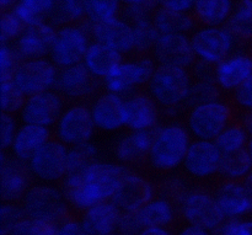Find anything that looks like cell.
I'll return each instance as SVG.
<instances>
[{
    "mask_svg": "<svg viewBox=\"0 0 252 235\" xmlns=\"http://www.w3.org/2000/svg\"><path fill=\"white\" fill-rule=\"evenodd\" d=\"M98 150L91 142L68 148V170L65 176H80L97 162Z\"/></svg>",
    "mask_w": 252,
    "mask_h": 235,
    "instance_id": "obj_35",
    "label": "cell"
},
{
    "mask_svg": "<svg viewBox=\"0 0 252 235\" xmlns=\"http://www.w3.org/2000/svg\"><path fill=\"white\" fill-rule=\"evenodd\" d=\"M157 128L149 131H130V133L123 135L115 147V155L118 162L129 164L148 157Z\"/></svg>",
    "mask_w": 252,
    "mask_h": 235,
    "instance_id": "obj_27",
    "label": "cell"
},
{
    "mask_svg": "<svg viewBox=\"0 0 252 235\" xmlns=\"http://www.w3.org/2000/svg\"><path fill=\"white\" fill-rule=\"evenodd\" d=\"M181 212L189 226L208 232L217 231L225 222L216 197L203 191H192L181 201Z\"/></svg>",
    "mask_w": 252,
    "mask_h": 235,
    "instance_id": "obj_11",
    "label": "cell"
},
{
    "mask_svg": "<svg viewBox=\"0 0 252 235\" xmlns=\"http://www.w3.org/2000/svg\"><path fill=\"white\" fill-rule=\"evenodd\" d=\"M193 70L198 80L216 81V66H213V64L206 63V62L197 59Z\"/></svg>",
    "mask_w": 252,
    "mask_h": 235,
    "instance_id": "obj_53",
    "label": "cell"
},
{
    "mask_svg": "<svg viewBox=\"0 0 252 235\" xmlns=\"http://www.w3.org/2000/svg\"><path fill=\"white\" fill-rule=\"evenodd\" d=\"M251 56H252V39H251Z\"/></svg>",
    "mask_w": 252,
    "mask_h": 235,
    "instance_id": "obj_62",
    "label": "cell"
},
{
    "mask_svg": "<svg viewBox=\"0 0 252 235\" xmlns=\"http://www.w3.org/2000/svg\"><path fill=\"white\" fill-rule=\"evenodd\" d=\"M233 0H196L192 12L203 26H223L233 14Z\"/></svg>",
    "mask_w": 252,
    "mask_h": 235,
    "instance_id": "obj_29",
    "label": "cell"
},
{
    "mask_svg": "<svg viewBox=\"0 0 252 235\" xmlns=\"http://www.w3.org/2000/svg\"><path fill=\"white\" fill-rule=\"evenodd\" d=\"M189 132L179 123L158 127L148 160L155 170L169 171L184 163L191 139Z\"/></svg>",
    "mask_w": 252,
    "mask_h": 235,
    "instance_id": "obj_2",
    "label": "cell"
},
{
    "mask_svg": "<svg viewBox=\"0 0 252 235\" xmlns=\"http://www.w3.org/2000/svg\"><path fill=\"white\" fill-rule=\"evenodd\" d=\"M191 44L198 61L217 66L230 56L235 38L225 26H202L192 34Z\"/></svg>",
    "mask_w": 252,
    "mask_h": 235,
    "instance_id": "obj_8",
    "label": "cell"
},
{
    "mask_svg": "<svg viewBox=\"0 0 252 235\" xmlns=\"http://www.w3.org/2000/svg\"><path fill=\"white\" fill-rule=\"evenodd\" d=\"M127 172L129 171L121 164L96 162L80 176L64 177V196L68 204L85 212L95 204L111 201Z\"/></svg>",
    "mask_w": 252,
    "mask_h": 235,
    "instance_id": "obj_1",
    "label": "cell"
},
{
    "mask_svg": "<svg viewBox=\"0 0 252 235\" xmlns=\"http://www.w3.org/2000/svg\"><path fill=\"white\" fill-rule=\"evenodd\" d=\"M133 34H134V51L139 53L154 49L158 39L160 37V32L155 26L153 17L139 20L132 24Z\"/></svg>",
    "mask_w": 252,
    "mask_h": 235,
    "instance_id": "obj_37",
    "label": "cell"
},
{
    "mask_svg": "<svg viewBox=\"0 0 252 235\" xmlns=\"http://www.w3.org/2000/svg\"><path fill=\"white\" fill-rule=\"evenodd\" d=\"M56 89L68 98H85L97 89V78H95L83 63H79L59 69Z\"/></svg>",
    "mask_w": 252,
    "mask_h": 235,
    "instance_id": "obj_22",
    "label": "cell"
},
{
    "mask_svg": "<svg viewBox=\"0 0 252 235\" xmlns=\"http://www.w3.org/2000/svg\"><path fill=\"white\" fill-rule=\"evenodd\" d=\"M21 62L16 49L10 43H1L0 51V76L1 80H11L15 69Z\"/></svg>",
    "mask_w": 252,
    "mask_h": 235,
    "instance_id": "obj_43",
    "label": "cell"
},
{
    "mask_svg": "<svg viewBox=\"0 0 252 235\" xmlns=\"http://www.w3.org/2000/svg\"><path fill=\"white\" fill-rule=\"evenodd\" d=\"M58 69L51 59L21 61L12 74L11 81L26 98L56 88Z\"/></svg>",
    "mask_w": 252,
    "mask_h": 235,
    "instance_id": "obj_7",
    "label": "cell"
},
{
    "mask_svg": "<svg viewBox=\"0 0 252 235\" xmlns=\"http://www.w3.org/2000/svg\"><path fill=\"white\" fill-rule=\"evenodd\" d=\"M90 36L94 41L106 44L122 56L134 51L133 27L123 17L116 16L106 21L91 24Z\"/></svg>",
    "mask_w": 252,
    "mask_h": 235,
    "instance_id": "obj_18",
    "label": "cell"
},
{
    "mask_svg": "<svg viewBox=\"0 0 252 235\" xmlns=\"http://www.w3.org/2000/svg\"><path fill=\"white\" fill-rule=\"evenodd\" d=\"M19 2H21L25 6L31 9L32 11L37 12V14L42 15L47 19L52 7H53L54 0H19Z\"/></svg>",
    "mask_w": 252,
    "mask_h": 235,
    "instance_id": "obj_51",
    "label": "cell"
},
{
    "mask_svg": "<svg viewBox=\"0 0 252 235\" xmlns=\"http://www.w3.org/2000/svg\"><path fill=\"white\" fill-rule=\"evenodd\" d=\"M126 100V127L130 131H149L158 127V103L150 95L130 94Z\"/></svg>",
    "mask_w": 252,
    "mask_h": 235,
    "instance_id": "obj_20",
    "label": "cell"
},
{
    "mask_svg": "<svg viewBox=\"0 0 252 235\" xmlns=\"http://www.w3.org/2000/svg\"><path fill=\"white\" fill-rule=\"evenodd\" d=\"M120 0H84L85 20L91 24H97L116 17L120 11Z\"/></svg>",
    "mask_w": 252,
    "mask_h": 235,
    "instance_id": "obj_38",
    "label": "cell"
},
{
    "mask_svg": "<svg viewBox=\"0 0 252 235\" xmlns=\"http://www.w3.org/2000/svg\"><path fill=\"white\" fill-rule=\"evenodd\" d=\"M30 170L27 163L20 162L16 158H1V195L7 202L16 201L24 197L29 187Z\"/></svg>",
    "mask_w": 252,
    "mask_h": 235,
    "instance_id": "obj_24",
    "label": "cell"
},
{
    "mask_svg": "<svg viewBox=\"0 0 252 235\" xmlns=\"http://www.w3.org/2000/svg\"><path fill=\"white\" fill-rule=\"evenodd\" d=\"M26 101V96L19 90L11 80H1V110L4 113L21 111Z\"/></svg>",
    "mask_w": 252,
    "mask_h": 235,
    "instance_id": "obj_40",
    "label": "cell"
},
{
    "mask_svg": "<svg viewBox=\"0 0 252 235\" xmlns=\"http://www.w3.org/2000/svg\"><path fill=\"white\" fill-rule=\"evenodd\" d=\"M110 235H122V234H120V233H117V232H116V233H112V234H110Z\"/></svg>",
    "mask_w": 252,
    "mask_h": 235,
    "instance_id": "obj_61",
    "label": "cell"
},
{
    "mask_svg": "<svg viewBox=\"0 0 252 235\" xmlns=\"http://www.w3.org/2000/svg\"><path fill=\"white\" fill-rule=\"evenodd\" d=\"M85 19L84 0H54L47 21L53 26H66Z\"/></svg>",
    "mask_w": 252,
    "mask_h": 235,
    "instance_id": "obj_32",
    "label": "cell"
},
{
    "mask_svg": "<svg viewBox=\"0 0 252 235\" xmlns=\"http://www.w3.org/2000/svg\"><path fill=\"white\" fill-rule=\"evenodd\" d=\"M48 139H51L48 128L22 123L17 128L10 150L12 157L20 162L27 163Z\"/></svg>",
    "mask_w": 252,
    "mask_h": 235,
    "instance_id": "obj_26",
    "label": "cell"
},
{
    "mask_svg": "<svg viewBox=\"0 0 252 235\" xmlns=\"http://www.w3.org/2000/svg\"><path fill=\"white\" fill-rule=\"evenodd\" d=\"M30 172L43 182L63 180L68 170V148L58 139H48L27 162Z\"/></svg>",
    "mask_w": 252,
    "mask_h": 235,
    "instance_id": "obj_9",
    "label": "cell"
},
{
    "mask_svg": "<svg viewBox=\"0 0 252 235\" xmlns=\"http://www.w3.org/2000/svg\"><path fill=\"white\" fill-rule=\"evenodd\" d=\"M95 127L112 132L126 127V100L123 96L105 93L98 96L90 107Z\"/></svg>",
    "mask_w": 252,
    "mask_h": 235,
    "instance_id": "obj_19",
    "label": "cell"
},
{
    "mask_svg": "<svg viewBox=\"0 0 252 235\" xmlns=\"http://www.w3.org/2000/svg\"><path fill=\"white\" fill-rule=\"evenodd\" d=\"M243 125L245 126L246 131H248L249 134L252 137V112H249L248 115L245 116V118H244L243 121Z\"/></svg>",
    "mask_w": 252,
    "mask_h": 235,
    "instance_id": "obj_56",
    "label": "cell"
},
{
    "mask_svg": "<svg viewBox=\"0 0 252 235\" xmlns=\"http://www.w3.org/2000/svg\"><path fill=\"white\" fill-rule=\"evenodd\" d=\"M218 235H252V221L250 219H225L217 229Z\"/></svg>",
    "mask_w": 252,
    "mask_h": 235,
    "instance_id": "obj_45",
    "label": "cell"
},
{
    "mask_svg": "<svg viewBox=\"0 0 252 235\" xmlns=\"http://www.w3.org/2000/svg\"><path fill=\"white\" fill-rule=\"evenodd\" d=\"M219 86L216 81L197 80L191 84L185 105L193 108L203 103L218 100Z\"/></svg>",
    "mask_w": 252,
    "mask_h": 235,
    "instance_id": "obj_39",
    "label": "cell"
},
{
    "mask_svg": "<svg viewBox=\"0 0 252 235\" xmlns=\"http://www.w3.org/2000/svg\"><path fill=\"white\" fill-rule=\"evenodd\" d=\"M236 1H240V0H236Z\"/></svg>",
    "mask_w": 252,
    "mask_h": 235,
    "instance_id": "obj_63",
    "label": "cell"
},
{
    "mask_svg": "<svg viewBox=\"0 0 252 235\" xmlns=\"http://www.w3.org/2000/svg\"><path fill=\"white\" fill-rule=\"evenodd\" d=\"M234 93L236 103L248 112H252V75Z\"/></svg>",
    "mask_w": 252,
    "mask_h": 235,
    "instance_id": "obj_49",
    "label": "cell"
},
{
    "mask_svg": "<svg viewBox=\"0 0 252 235\" xmlns=\"http://www.w3.org/2000/svg\"><path fill=\"white\" fill-rule=\"evenodd\" d=\"M17 132V126L10 113H1V148L4 150L11 148Z\"/></svg>",
    "mask_w": 252,
    "mask_h": 235,
    "instance_id": "obj_48",
    "label": "cell"
},
{
    "mask_svg": "<svg viewBox=\"0 0 252 235\" xmlns=\"http://www.w3.org/2000/svg\"><path fill=\"white\" fill-rule=\"evenodd\" d=\"M17 1H19V0H0V6H1L2 11H5V10L11 9Z\"/></svg>",
    "mask_w": 252,
    "mask_h": 235,
    "instance_id": "obj_57",
    "label": "cell"
},
{
    "mask_svg": "<svg viewBox=\"0 0 252 235\" xmlns=\"http://www.w3.org/2000/svg\"><path fill=\"white\" fill-rule=\"evenodd\" d=\"M138 235H172L166 228H144Z\"/></svg>",
    "mask_w": 252,
    "mask_h": 235,
    "instance_id": "obj_55",
    "label": "cell"
},
{
    "mask_svg": "<svg viewBox=\"0 0 252 235\" xmlns=\"http://www.w3.org/2000/svg\"><path fill=\"white\" fill-rule=\"evenodd\" d=\"M159 7L175 10V11L189 12L193 10L196 0H158Z\"/></svg>",
    "mask_w": 252,
    "mask_h": 235,
    "instance_id": "obj_52",
    "label": "cell"
},
{
    "mask_svg": "<svg viewBox=\"0 0 252 235\" xmlns=\"http://www.w3.org/2000/svg\"><path fill=\"white\" fill-rule=\"evenodd\" d=\"M191 84L186 69L158 66L148 83V91L158 105L175 108L185 103Z\"/></svg>",
    "mask_w": 252,
    "mask_h": 235,
    "instance_id": "obj_3",
    "label": "cell"
},
{
    "mask_svg": "<svg viewBox=\"0 0 252 235\" xmlns=\"http://www.w3.org/2000/svg\"><path fill=\"white\" fill-rule=\"evenodd\" d=\"M153 199V185L143 176L127 172L118 184L111 201L121 212H137Z\"/></svg>",
    "mask_w": 252,
    "mask_h": 235,
    "instance_id": "obj_16",
    "label": "cell"
},
{
    "mask_svg": "<svg viewBox=\"0 0 252 235\" xmlns=\"http://www.w3.org/2000/svg\"><path fill=\"white\" fill-rule=\"evenodd\" d=\"M56 34L57 30L48 21L26 27L14 47L21 61L44 58L51 53Z\"/></svg>",
    "mask_w": 252,
    "mask_h": 235,
    "instance_id": "obj_17",
    "label": "cell"
},
{
    "mask_svg": "<svg viewBox=\"0 0 252 235\" xmlns=\"http://www.w3.org/2000/svg\"><path fill=\"white\" fill-rule=\"evenodd\" d=\"M10 10H12V12L19 17L20 21L22 22V25H24L25 27L34 26V25H38L47 21L46 17L37 14V12L32 11L31 9H29V7L25 6L24 4H21V2L19 1H17Z\"/></svg>",
    "mask_w": 252,
    "mask_h": 235,
    "instance_id": "obj_47",
    "label": "cell"
},
{
    "mask_svg": "<svg viewBox=\"0 0 252 235\" xmlns=\"http://www.w3.org/2000/svg\"><path fill=\"white\" fill-rule=\"evenodd\" d=\"M22 209L27 218L57 224L66 216L68 201L64 192L49 185L30 187L22 197Z\"/></svg>",
    "mask_w": 252,
    "mask_h": 235,
    "instance_id": "obj_4",
    "label": "cell"
},
{
    "mask_svg": "<svg viewBox=\"0 0 252 235\" xmlns=\"http://www.w3.org/2000/svg\"><path fill=\"white\" fill-rule=\"evenodd\" d=\"M143 231L137 212H122L118 221L117 233L122 235H138Z\"/></svg>",
    "mask_w": 252,
    "mask_h": 235,
    "instance_id": "obj_46",
    "label": "cell"
},
{
    "mask_svg": "<svg viewBox=\"0 0 252 235\" xmlns=\"http://www.w3.org/2000/svg\"><path fill=\"white\" fill-rule=\"evenodd\" d=\"M121 4H125L126 6H133V5H140L144 2L149 1V0H120Z\"/></svg>",
    "mask_w": 252,
    "mask_h": 235,
    "instance_id": "obj_59",
    "label": "cell"
},
{
    "mask_svg": "<svg viewBox=\"0 0 252 235\" xmlns=\"http://www.w3.org/2000/svg\"><path fill=\"white\" fill-rule=\"evenodd\" d=\"M26 218L22 207H17L12 203H4L1 206V235H9L12 229Z\"/></svg>",
    "mask_w": 252,
    "mask_h": 235,
    "instance_id": "obj_44",
    "label": "cell"
},
{
    "mask_svg": "<svg viewBox=\"0 0 252 235\" xmlns=\"http://www.w3.org/2000/svg\"><path fill=\"white\" fill-rule=\"evenodd\" d=\"M155 63L149 57L132 62H121L105 79L103 85L108 93L130 95L135 88L149 83L155 70Z\"/></svg>",
    "mask_w": 252,
    "mask_h": 235,
    "instance_id": "obj_10",
    "label": "cell"
},
{
    "mask_svg": "<svg viewBox=\"0 0 252 235\" xmlns=\"http://www.w3.org/2000/svg\"><path fill=\"white\" fill-rule=\"evenodd\" d=\"M122 61V54L100 42H91L83 64L97 79H105Z\"/></svg>",
    "mask_w": 252,
    "mask_h": 235,
    "instance_id": "obj_28",
    "label": "cell"
},
{
    "mask_svg": "<svg viewBox=\"0 0 252 235\" xmlns=\"http://www.w3.org/2000/svg\"><path fill=\"white\" fill-rule=\"evenodd\" d=\"M26 27L12 10H5L1 14V43H11L16 41Z\"/></svg>",
    "mask_w": 252,
    "mask_h": 235,
    "instance_id": "obj_42",
    "label": "cell"
},
{
    "mask_svg": "<svg viewBox=\"0 0 252 235\" xmlns=\"http://www.w3.org/2000/svg\"><path fill=\"white\" fill-rule=\"evenodd\" d=\"M143 229L144 228H166L175 218V209L167 199H153L137 211Z\"/></svg>",
    "mask_w": 252,
    "mask_h": 235,
    "instance_id": "obj_30",
    "label": "cell"
},
{
    "mask_svg": "<svg viewBox=\"0 0 252 235\" xmlns=\"http://www.w3.org/2000/svg\"><path fill=\"white\" fill-rule=\"evenodd\" d=\"M249 135L250 134L246 131L245 126L240 123H233L221 131L220 134L214 139V143L219 148L221 154H231L246 149L250 140Z\"/></svg>",
    "mask_w": 252,
    "mask_h": 235,
    "instance_id": "obj_36",
    "label": "cell"
},
{
    "mask_svg": "<svg viewBox=\"0 0 252 235\" xmlns=\"http://www.w3.org/2000/svg\"><path fill=\"white\" fill-rule=\"evenodd\" d=\"M88 30L79 22L57 30L53 47L49 53L52 63L59 69L83 63L90 42Z\"/></svg>",
    "mask_w": 252,
    "mask_h": 235,
    "instance_id": "obj_6",
    "label": "cell"
},
{
    "mask_svg": "<svg viewBox=\"0 0 252 235\" xmlns=\"http://www.w3.org/2000/svg\"><path fill=\"white\" fill-rule=\"evenodd\" d=\"M121 213L112 201H105L86 209L80 222L89 235H110L117 232Z\"/></svg>",
    "mask_w": 252,
    "mask_h": 235,
    "instance_id": "obj_25",
    "label": "cell"
},
{
    "mask_svg": "<svg viewBox=\"0 0 252 235\" xmlns=\"http://www.w3.org/2000/svg\"><path fill=\"white\" fill-rule=\"evenodd\" d=\"M56 235H89L81 222L75 219H65L57 226Z\"/></svg>",
    "mask_w": 252,
    "mask_h": 235,
    "instance_id": "obj_50",
    "label": "cell"
},
{
    "mask_svg": "<svg viewBox=\"0 0 252 235\" xmlns=\"http://www.w3.org/2000/svg\"><path fill=\"white\" fill-rule=\"evenodd\" d=\"M54 126L56 138L68 147L90 142L96 128L90 107L84 105H75L64 110Z\"/></svg>",
    "mask_w": 252,
    "mask_h": 235,
    "instance_id": "obj_12",
    "label": "cell"
},
{
    "mask_svg": "<svg viewBox=\"0 0 252 235\" xmlns=\"http://www.w3.org/2000/svg\"><path fill=\"white\" fill-rule=\"evenodd\" d=\"M225 27L235 39H252V0H240L234 7Z\"/></svg>",
    "mask_w": 252,
    "mask_h": 235,
    "instance_id": "obj_34",
    "label": "cell"
},
{
    "mask_svg": "<svg viewBox=\"0 0 252 235\" xmlns=\"http://www.w3.org/2000/svg\"><path fill=\"white\" fill-rule=\"evenodd\" d=\"M177 235H212L211 232L194 226H187Z\"/></svg>",
    "mask_w": 252,
    "mask_h": 235,
    "instance_id": "obj_54",
    "label": "cell"
},
{
    "mask_svg": "<svg viewBox=\"0 0 252 235\" xmlns=\"http://www.w3.org/2000/svg\"><path fill=\"white\" fill-rule=\"evenodd\" d=\"M58 224L24 218L9 235H56Z\"/></svg>",
    "mask_w": 252,
    "mask_h": 235,
    "instance_id": "obj_41",
    "label": "cell"
},
{
    "mask_svg": "<svg viewBox=\"0 0 252 235\" xmlns=\"http://www.w3.org/2000/svg\"><path fill=\"white\" fill-rule=\"evenodd\" d=\"M243 184H244V186H245V189L248 190L249 195H250L251 199H252V171H251V174L249 175L245 180H244Z\"/></svg>",
    "mask_w": 252,
    "mask_h": 235,
    "instance_id": "obj_58",
    "label": "cell"
},
{
    "mask_svg": "<svg viewBox=\"0 0 252 235\" xmlns=\"http://www.w3.org/2000/svg\"><path fill=\"white\" fill-rule=\"evenodd\" d=\"M154 59L159 66L184 68L192 66L196 59L191 44V37L187 34H160L154 49Z\"/></svg>",
    "mask_w": 252,
    "mask_h": 235,
    "instance_id": "obj_14",
    "label": "cell"
},
{
    "mask_svg": "<svg viewBox=\"0 0 252 235\" xmlns=\"http://www.w3.org/2000/svg\"><path fill=\"white\" fill-rule=\"evenodd\" d=\"M221 157L214 140L196 139L189 144L182 165L191 176L206 179L219 172Z\"/></svg>",
    "mask_w": 252,
    "mask_h": 235,
    "instance_id": "obj_15",
    "label": "cell"
},
{
    "mask_svg": "<svg viewBox=\"0 0 252 235\" xmlns=\"http://www.w3.org/2000/svg\"><path fill=\"white\" fill-rule=\"evenodd\" d=\"M62 100L54 91H44L26 98L20 111L22 123L49 128L61 117Z\"/></svg>",
    "mask_w": 252,
    "mask_h": 235,
    "instance_id": "obj_13",
    "label": "cell"
},
{
    "mask_svg": "<svg viewBox=\"0 0 252 235\" xmlns=\"http://www.w3.org/2000/svg\"><path fill=\"white\" fill-rule=\"evenodd\" d=\"M231 108L223 101H212L196 106L187 116V130L196 139L214 140L230 125Z\"/></svg>",
    "mask_w": 252,
    "mask_h": 235,
    "instance_id": "obj_5",
    "label": "cell"
},
{
    "mask_svg": "<svg viewBox=\"0 0 252 235\" xmlns=\"http://www.w3.org/2000/svg\"><path fill=\"white\" fill-rule=\"evenodd\" d=\"M246 149H248L249 154H250L251 162H252V137L250 138V140H249V143H248V147H246Z\"/></svg>",
    "mask_w": 252,
    "mask_h": 235,
    "instance_id": "obj_60",
    "label": "cell"
},
{
    "mask_svg": "<svg viewBox=\"0 0 252 235\" xmlns=\"http://www.w3.org/2000/svg\"><path fill=\"white\" fill-rule=\"evenodd\" d=\"M214 197L225 219H240L252 212V199L241 182H223Z\"/></svg>",
    "mask_w": 252,
    "mask_h": 235,
    "instance_id": "obj_21",
    "label": "cell"
},
{
    "mask_svg": "<svg viewBox=\"0 0 252 235\" xmlns=\"http://www.w3.org/2000/svg\"><path fill=\"white\" fill-rule=\"evenodd\" d=\"M252 75V56L230 54L216 66V83L226 91H236Z\"/></svg>",
    "mask_w": 252,
    "mask_h": 235,
    "instance_id": "obj_23",
    "label": "cell"
},
{
    "mask_svg": "<svg viewBox=\"0 0 252 235\" xmlns=\"http://www.w3.org/2000/svg\"><path fill=\"white\" fill-rule=\"evenodd\" d=\"M252 171V162L248 149L239 150L231 154H223L219 168V174L226 181L245 180Z\"/></svg>",
    "mask_w": 252,
    "mask_h": 235,
    "instance_id": "obj_33",
    "label": "cell"
},
{
    "mask_svg": "<svg viewBox=\"0 0 252 235\" xmlns=\"http://www.w3.org/2000/svg\"><path fill=\"white\" fill-rule=\"evenodd\" d=\"M153 21L161 34H187L193 30L196 19L189 12L158 7L153 15Z\"/></svg>",
    "mask_w": 252,
    "mask_h": 235,
    "instance_id": "obj_31",
    "label": "cell"
}]
</instances>
